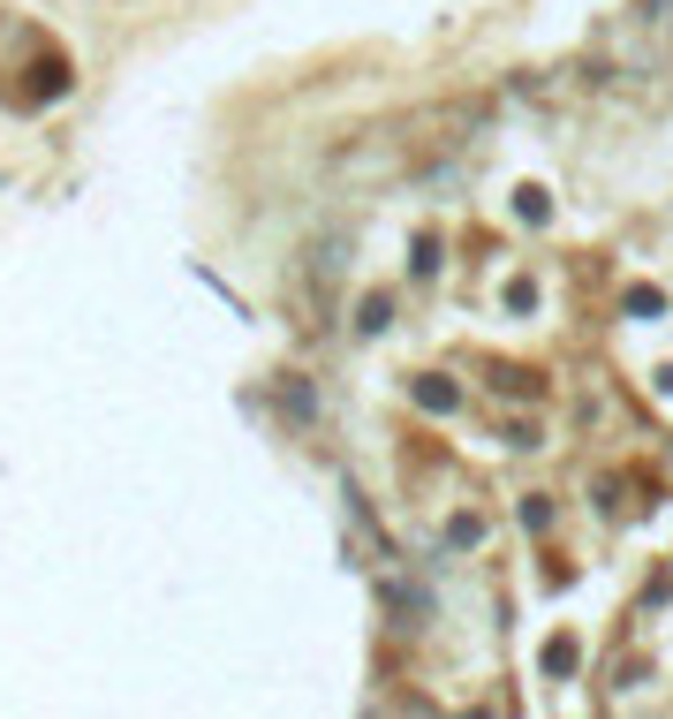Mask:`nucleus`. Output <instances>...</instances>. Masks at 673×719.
I'll use <instances>...</instances> for the list:
<instances>
[{
    "label": "nucleus",
    "mask_w": 673,
    "mask_h": 719,
    "mask_svg": "<svg viewBox=\"0 0 673 719\" xmlns=\"http://www.w3.org/2000/svg\"><path fill=\"white\" fill-rule=\"evenodd\" d=\"M409 394H417V409H431V417H455V409H462V386L447 379V372H424Z\"/></svg>",
    "instance_id": "nucleus-1"
},
{
    "label": "nucleus",
    "mask_w": 673,
    "mask_h": 719,
    "mask_svg": "<svg viewBox=\"0 0 673 719\" xmlns=\"http://www.w3.org/2000/svg\"><path fill=\"white\" fill-rule=\"evenodd\" d=\"M538 667H545L552 681H575V667H583V644H575V636H552L545 651H538Z\"/></svg>",
    "instance_id": "nucleus-2"
},
{
    "label": "nucleus",
    "mask_w": 673,
    "mask_h": 719,
    "mask_svg": "<svg viewBox=\"0 0 673 719\" xmlns=\"http://www.w3.org/2000/svg\"><path fill=\"white\" fill-rule=\"evenodd\" d=\"M514 220H522V227H545V220H552V198L538 190V182H522V190H514Z\"/></svg>",
    "instance_id": "nucleus-3"
},
{
    "label": "nucleus",
    "mask_w": 673,
    "mask_h": 719,
    "mask_svg": "<svg viewBox=\"0 0 673 719\" xmlns=\"http://www.w3.org/2000/svg\"><path fill=\"white\" fill-rule=\"evenodd\" d=\"M621 311H629V318H659V311H666V288L635 281V288H621Z\"/></svg>",
    "instance_id": "nucleus-4"
},
{
    "label": "nucleus",
    "mask_w": 673,
    "mask_h": 719,
    "mask_svg": "<svg viewBox=\"0 0 673 719\" xmlns=\"http://www.w3.org/2000/svg\"><path fill=\"white\" fill-rule=\"evenodd\" d=\"M394 326V296H364L356 303V334H386Z\"/></svg>",
    "instance_id": "nucleus-5"
},
{
    "label": "nucleus",
    "mask_w": 673,
    "mask_h": 719,
    "mask_svg": "<svg viewBox=\"0 0 673 719\" xmlns=\"http://www.w3.org/2000/svg\"><path fill=\"white\" fill-rule=\"evenodd\" d=\"M447 546H455V553H477V546H485V515H455V523H447Z\"/></svg>",
    "instance_id": "nucleus-6"
},
{
    "label": "nucleus",
    "mask_w": 673,
    "mask_h": 719,
    "mask_svg": "<svg viewBox=\"0 0 673 719\" xmlns=\"http://www.w3.org/2000/svg\"><path fill=\"white\" fill-rule=\"evenodd\" d=\"M492 386H500V394H514V402H538V394H545V379H538V372H514V364H507V372H492Z\"/></svg>",
    "instance_id": "nucleus-7"
},
{
    "label": "nucleus",
    "mask_w": 673,
    "mask_h": 719,
    "mask_svg": "<svg viewBox=\"0 0 673 719\" xmlns=\"http://www.w3.org/2000/svg\"><path fill=\"white\" fill-rule=\"evenodd\" d=\"M409 273H417V281L439 273V235H417V243H409Z\"/></svg>",
    "instance_id": "nucleus-8"
},
{
    "label": "nucleus",
    "mask_w": 673,
    "mask_h": 719,
    "mask_svg": "<svg viewBox=\"0 0 673 719\" xmlns=\"http://www.w3.org/2000/svg\"><path fill=\"white\" fill-rule=\"evenodd\" d=\"M552 515L560 508H552L545 493H522V530H552Z\"/></svg>",
    "instance_id": "nucleus-9"
},
{
    "label": "nucleus",
    "mask_w": 673,
    "mask_h": 719,
    "mask_svg": "<svg viewBox=\"0 0 673 719\" xmlns=\"http://www.w3.org/2000/svg\"><path fill=\"white\" fill-rule=\"evenodd\" d=\"M507 311H538V281H530V273L507 281Z\"/></svg>",
    "instance_id": "nucleus-10"
}]
</instances>
